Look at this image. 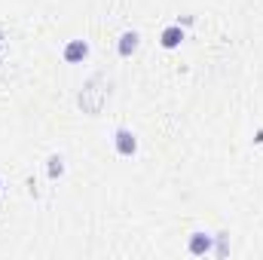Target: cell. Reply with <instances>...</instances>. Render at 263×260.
<instances>
[{
    "instance_id": "cell-1",
    "label": "cell",
    "mask_w": 263,
    "mask_h": 260,
    "mask_svg": "<svg viewBox=\"0 0 263 260\" xmlns=\"http://www.w3.org/2000/svg\"><path fill=\"white\" fill-rule=\"evenodd\" d=\"M114 147H117L120 156H135V153H138V138H135V132L120 126V129L114 132Z\"/></svg>"
},
{
    "instance_id": "cell-2",
    "label": "cell",
    "mask_w": 263,
    "mask_h": 260,
    "mask_svg": "<svg viewBox=\"0 0 263 260\" xmlns=\"http://www.w3.org/2000/svg\"><path fill=\"white\" fill-rule=\"evenodd\" d=\"M211 245H214V236L211 233H190V242H187V248H190V254L193 257H202V254H211Z\"/></svg>"
},
{
    "instance_id": "cell-3",
    "label": "cell",
    "mask_w": 263,
    "mask_h": 260,
    "mask_svg": "<svg viewBox=\"0 0 263 260\" xmlns=\"http://www.w3.org/2000/svg\"><path fill=\"white\" fill-rule=\"evenodd\" d=\"M62 55H65L67 65H80V62H86V59H89V43H86V40H70Z\"/></svg>"
},
{
    "instance_id": "cell-4",
    "label": "cell",
    "mask_w": 263,
    "mask_h": 260,
    "mask_svg": "<svg viewBox=\"0 0 263 260\" xmlns=\"http://www.w3.org/2000/svg\"><path fill=\"white\" fill-rule=\"evenodd\" d=\"M181 40H184V28H181V25H168V28H162V34H159V46H162V49H178Z\"/></svg>"
},
{
    "instance_id": "cell-7",
    "label": "cell",
    "mask_w": 263,
    "mask_h": 260,
    "mask_svg": "<svg viewBox=\"0 0 263 260\" xmlns=\"http://www.w3.org/2000/svg\"><path fill=\"white\" fill-rule=\"evenodd\" d=\"M0 187H3V181H0Z\"/></svg>"
},
{
    "instance_id": "cell-5",
    "label": "cell",
    "mask_w": 263,
    "mask_h": 260,
    "mask_svg": "<svg viewBox=\"0 0 263 260\" xmlns=\"http://www.w3.org/2000/svg\"><path fill=\"white\" fill-rule=\"evenodd\" d=\"M138 46H141V34H138V31H126V34L120 37V43H117V52H120L123 59H132V55L138 52Z\"/></svg>"
},
{
    "instance_id": "cell-6",
    "label": "cell",
    "mask_w": 263,
    "mask_h": 260,
    "mask_svg": "<svg viewBox=\"0 0 263 260\" xmlns=\"http://www.w3.org/2000/svg\"><path fill=\"white\" fill-rule=\"evenodd\" d=\"M46 162H49V165H46V175H49L52 181L65 175V159H62V156H55V153H52V156H49Z\"/></svg>"
}]
</instances>
